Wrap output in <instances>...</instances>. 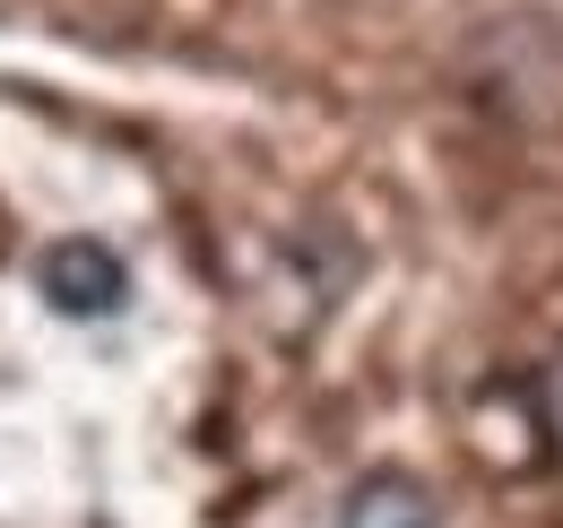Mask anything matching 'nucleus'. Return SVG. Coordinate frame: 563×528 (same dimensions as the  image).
<instances>
[{"mask_svg": "<svg viewBox=\"0 0 563 528\" xmlns=\"http://www.w3.org/2000/svg\"><path fill=\"white\" fill-rule=\"evenodd\" d=\"M35 295L62 321H122L131 312V261L104 234H62L35 252Z\"/></svg>", "mask_w": 563, "mask_h": 528, "instance_id": "1", "label": "nucleus"}, {"mask_svg": "<svg viewBox=\"0 0 563 528\" xmlns=\"http://www.w3.org/2000/svg\"><path fill=\"white\" fill-rule=\"evenodd\" d=\"M538 425H547V451L563 460V346L538 364Z\"/></svg>", "mask_w": 563, "mask_h": 528, "instance_id": "3", "label": "nucleus"}, {"mask_svg": "<svg viewBox=\"0 0 563 528\" xmlns=\"http://www.w3.org/2000/svg\"><path fill=\"white\" fill-rule=\"evenodd\" d=\"M339 528H442V503L424 494L417 476H399V468H382V476H364L347 494V512Z\"/></svg>", "mask_w": 563, "mask_h": 528, "instance_id": "2", "label": "nucleus"}]
</instances>
